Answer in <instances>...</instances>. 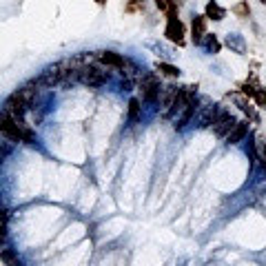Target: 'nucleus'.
I'll list each match as a JSON object with an SVG mask.
<instances>
[{"label": "nucleus", "instance_id": "2eb2a0df", "mask_svg": "<svg viewBox=\"0 0 266 266\" xmlns=\"http://www.w3.org/2000/svg\"><path fill=\"white\" fill-rule=\"evenodd\" d=\"M255 153H258V160L262 162V166H266V140H260L255 144Z\"/></svg>", "mask_w": 266, "mask_h": 266}, {"label": "nucleus", "instance_id": "9b49d317", "mask_svg": "<svg viewBox=\"0 0 266 266\" xmlns=\"http://www.w3.org/2000/svg\"><path fill=\"white\" fill-rule=\"evenodd\" d=\"M224 13L226 11L215 2V0H208V2H206V18H208V20H222V18H224Z\"/></svg>", "mask_w": 266, "mask_h": 266}, {"label": "nucleus", "instance_id": "4be33fe9", "mask_svg": "<svg viewBox=\"0 0 266 266\" xmlns=\"http://www.w3.org/2000/svg\"><path fill=\"white\" fill-rule=\"evenodd\" d=\"M262 2H266V0H262Z\"/></svg>", "mask_w": 266, "mask_h": 266}, {"label": "nucleus", "instance_id": "20e7f679", "mask_svg": "<svg viewBox=\"0 0 266 266\" xmlns=\"http://www.w3.org/2000/svg\"><path fill=\"white\" fill-rule=\"evenodd\" d=\"M237 125V120L231 116L229 111H217V116H215V120H213V133L215 135H220V137H224V135H229V133L233 131V127Z\"/></svg>", "mask_w": 266, "mask_h": 266}, {"label": "nucleus", "instance_id": "39448f33", "mask_svg": "<svg viewBox=\"0 0 266 266\" xmlns=\"http://www.w3.org/2000/svg\"><path fill=\"white\" fill-rule=\"evenodd\" d=\"M164 36L169 38L171 42H175V45H184V25L180 22V18L175 16V13H169Z\"/></svg>", "mask_w": 266, "mask_h": 266}, {"label": "nucleus", "instance_id": "6e6552de", "mask_svg": "<svg viewBox=\"0 0 266 266\" xmlns=\"http://www.w3.org/2000/svg\"><path fill=\"white\" fill-rule=\"evenodd\" d=\"M246 133H249V122H237V125L233 127V131L226 135V144H237Z\"/></svg>", "mask_w": 266, "mask_h": 266}, {"label": "nucleus", "instance_id": "0eeeda50", "mask_svg": "<svg viewBox=\"0 0 266 266\" xmlns=\"http://www.w3.org/2000/svg\"><path fill=\"white\" fill-rule=\"evenodd\" d=\"M206 20H208L206 16H196V18H193V22H191V38H193V42H196V45H202L204 38L208 36V33H206Z\"/></svg>", "mask_w": 266, "mask_h": 266}, {"label": "nucleus", "instance_id": "a211bd4d", "mask_svg": "<svg viewBox=\"0 0 266 266\" xmlns=\"http://www.w3.org/2000/svg\"><path fill=\"white\" fill-rule=\"evenodd\" d=\"M255 102H258V107H266V89L255 91Z\"/></svg>", "mask_w": 266, "mask_h": 266}, {"label": "nucleus", "instance_id": "aec40b11", "mask_svg": "<svg viewBox=\"0 0 266 266\" xmlns=\"http://www.w3.org/2000/svg\"><path fill=\"white\" fill-rule=\"evenodd\" d=\"M173 2H175V4H178V7H180V4H182V2H184V0H173Z\"/></svg>", "mask_w": 266, "mask_h": 266}, {"label": "nucleus", "instance_id": "4468645a", "mask_svg": "<svg viewBox=\"0 0 266 266\" xmlns=\"http://www.w3.org/2000/svg\"><path fill=\"white\" fill-rule=\"evenodd\" d=\"M155 4H158L160 11H166V13H175V7H178L173 0H155Z\"/></svg>", "mask_w": 266, "mask_h": 266}, {"label": "nucleus", "instance_id": "f8f14e48", "mask_svg": "<svg viewBox=\"0 0 266 266\" xmlns=\"http://www.w3.org/2000/svg\"><path fill=\"white\" fill-rule=\"evenodd\" d=\"M155 66H158L160 73L169 75V78H178V75H180V69H178V66H173V65H169V63H158Z\"/></svg>", "mask_w": 266, "mask_h": 266}, {"label": "nucleus", "instance_id": "dca6fc26", "mask_svg": "<svg viewBox=\"0 0 266 266\" xmlns=\"http://www.w3.org/2000/svg\"><path fill=\"white\" fill-rule=\"evenodd\" d=\"M140 118V100L133 98L129 102V120H137Z\"/></svg>", "mask_w": 266, "mask_h": 266}, {"label": "nucleus", "instance_id": "f03ea898", "mask_svg": "<svg viewBox=\"0 0 266 266\" xmlns=\"http://www.w3.org/2000/svg\"><path fill=\"white\" fill-rule=\"evenodd\" d=\"M78 80L87 87H102V84L109 82V73L96 65H84L78 69Z\"/></svg>", "mask_w": 266, "mask_h": 266}, {"label": "nucleus", "instance_id": "423d86ee", "mask_svg": "<svg viewBox=\"0 0 266 266\" xmlns=\"http://www.w3.org/2000/svg\"><path fill=\"white\" fill-rule=\"evenodd\" d=\"M96 58H98L102 65L113 66V69H125V66L129 65V60L122 58V56H120V54H116V51H100Z\"/></svg>", "mask_w": 266, "mask_h": 266}, {"label": "nucleus", "instance_id": "ddd939ff", "mask_svg": "<svg viewBox=\"0 0 266 266\" xmlns=\"http://www.w3.org/2000/svg\"><path fill=\"white\" fill-rule=\"evenodd\" d=\"M204 45H206V49L211 51V54H217V51L222 49V45H220V40H217L215 36H206L204 38Z\"/></svg>", "mask_w": 266, "mask_h": 266}, {"label": "nucleus", "instance_id": "1a4fd4ad", "mask_svg": "<svg viewBox=\"0 0 266 266\" xmlns=\"http://www.w3.org/2000/svg\"><path fill=\"white\" fill-rule=\"evenodd\" d=\"M178 93H180V89L178 87H173V84H169V87H164L162 89V96H160V102H162V107L169 111L171 107H173V102L178 100Z\"/></svg>", "mask_w": 266, "mask_h": 266}, {"label": "nucleus", "instance_id": "6ab92c4d", "mask_svg": "<svg viewBox=\"0 0 266 266\" xmlns=\"http://www.w3.org/2000/svg\"><path fill=\"white\" fill-rule=\"evenodd\" d=\"M137 9H144V2H142V0H133L131 4H127V11H137Z\"/></svg>", "mask_w": 266, "mask_h": 266}, {"label": "nucleus", "instance_id": "f257e3e1", "mask_svg": "<svg viewBox=\"0 0 266 266\" xmlns=\"http://www.w3.org/2000/svg\"><path fill=\"white\" fill-rule=\"evenodd\" d=\"M2 133L16 142H25V144H33V131L27 129L22 120H16L11 116H2Z\"/></svg>", "mask_w": 266, "mask_h": 266}, {"label": "nucleus", "instance_id": "9d476101", "mask_svg": "<svg viewBox=\"0 0 266 266\" xmlns=\"http://www.w3.org/2000/svg\"><path fill=\"white\" fill-rule=\"evenodd\" d=\"M196 109H198V100H193L189 107H184L182 111H180V118H178V122H175V129H184L187 127V122L193 118V113H196Z\"/></svg>", "mask_w": 266, "mask_h": 266}, {"label": "nucleus", "instance_id": "412c9836", "mask_svg": "<svg viewBox=\"0 0 266 266\" xmlns=\"http://www.w3.org/2000/svg\"><path fill=\"white\" fill-rule=\"evenodd\" d=\"M96 2H100V4H102V2H107V0H96Z\"/></svg>", "mask_w": 266, "mask_h": 266}, {"label": "nucleus", "instance_id": "7ed1b4c3", "mask_svg": "<svg viewBox=\"0 0 266 266\" xmlns=\"http://www.w3.org/2000/svg\"><path fill=\"white\" fill-rule=\"evenodd\" d=\"M162 84H160V80L155 78L153 73H146L142 75L140 80V91H142V98L146 100V102H158L160 96H162Z\"/></svg>", "mask_w": 266, "mask_h": 266}, {"label": "nucleus", "instance_id": "f3484780", "mask_svg": "<svg viewBox=\"0 0 266 266\" xmlns=\"http://www.w3.org/2000/svg\"><path fill=\"white\" fill-rule=\"evenodd\" d=\"M233 11H235V13H237V16H240V18H249L251 9H249V4H246V2H244V0H242V2H240V4H237V7H235V9H233Z\"/></svg>", "mask_w": 266, "mask_h": 266}]
</instances>
